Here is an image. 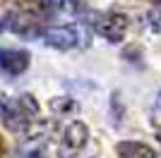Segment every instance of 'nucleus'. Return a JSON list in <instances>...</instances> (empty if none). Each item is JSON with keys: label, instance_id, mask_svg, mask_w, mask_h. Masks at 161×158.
Here are the masks:
<instances>
[{"label": "nucleus", "instance_id": "14", "mask_svg": "<svg viewBox=\"0 0 161 158\" xmlns=\"http://www.w3.org/2000/svg\"><path fill=\"white\" fill-rule=\"evenodd\" d=\"M3 29H5V19H3V22H0V31H3Z\"/></svg>", "mask_w": 161, "mask_h": 158}, {"label": "nucleus", "instance_id": "7", "mask_svg": "<svg viewBox=\"0 0 161 158\" xmlns=\"http://www.w3.org/2000/svg\"><path fill=\"white\" fill-rule=\"evenodd\" d=\"M115 153L118 158H156L154 149L140 141H120L115 146Z\"/></svg>", "mask_w": 161, "mask_h": 158}, {"label": "nucleus", "instance_id": "2", "mask_svg": "<svg viewBox=\"0 0 161 158\" xmlns=\"http://www.w3.org/2000/svg\"><path fill=\"white\" fill-rule=\"evenodd\" d=\"M92 19H94L92 24H94L96 34H101L111 43H120L130 29V19L123 12H103V14H94Z\"/></svg>", "mask_w": 161, "mask_h": 158}, {"label": "nucleus", "instance_id": "13", "mask_svg": "<svg viewBox=\"0 0 161 158\" xmlns=\"http://www.w3.org/2000/svg\"><path fill=\"white\" fill-rule=\"evenodd\" d=\"M5 156V144H3V139H0V158Z\"/></svg>", "mask_w": 161, "mask_h": 158}, {"label": "nucleus", "instance_id": "8", "mask_svg": "<svg viewBox=\"0 0 161 158\" xmlns=\"http://www.w3.org/2000/svg\"><path fill=\"white\" fill-rule=\"evenodd\" d=\"M65 0H36V12L41 14H55L58 10H63Z\"/></svg>", "mask_w": 161, "mask_h": 158}, {"label": "nucleus", "instance_id": "9", "mask_svg": "<svg viewBox=\"0 0 161 158\" xmlns=\"http://www.w3.org/2000/svg\"><path fill=\"white\" fill-rule=\"evenodd\" d=\"M147 22H149V29H152V31L161 34V3H159V5H154L152 10H149Z\"/></svg>", "mask_w": 161, "mask_h": 158}, {"label": "nucleus", "instance_id": "10", "mask_svg": "<svg viewBox=\"0 0 161 158\" xmlns=\"http://www.w3.org/2000/svg\"><path fill=\"white\" fill-rule=\"evenodd\" d=\"M51 108H53L55 113H65V110H72L75 103H72V101H60V98H58V101H51Z\"/></svg>", "mask_w": 161, "mask_h": 158}, {"label": "nucleus", "instance_id": "5", "mask_svg": "<svg viewBox=\"0 0 161 158\" xmlns=\"http://www.w3.org/2000/svg\"><path fill=\"white\" fill-rule=\"evenodd\" d=\"M41 36L46 41V46L55 48V50H70L80 41V36H77V31H75L72 26H51Z\"/></svg>", "mask_w": 161, "mask_h": 158}, {"label": "nucleus", "instance_id": "6", "mask_svg": "<svg viewBox=\"0 0 161 158\" xmlns=\"http://www.w3.org/2000/svg\"><path fill=\"white\" fill-rule=\"evenodd\" d=\"M29 67V53L27 50H3L0 48V72L17 77Z\"/></svg>", "mask_w": 161, "mask_h": 158}, {"label": "nucleus", "instance_id": "3", "mask_svg": "<svg viewBox=\"0 0 161 158\" xmlns=\"http://www.w3.org/2000/svg\"><path fill=\"white\" fill-rule=\"evenodd\" d=\"M87 139H89V129L84 122L75 120L63 129V137L58 141V158H77L80 151L87 146Z\"/></svg>", "mask_w": 161, "mask_h": 158}, {"label": "nucleus", "instance_id": "11", "mask_svg": "<svg viewBox=\"0 0 161 158\" xmlns=\"http://www.w3.org/2000/svg\"><path fill=\"white\" fill-rule=\"evenodd\" d=\"M67 3H70V7H72L75 12H84V10H87V3H89V0H67Z\"/></svg>", "mask_w": 161, "mask_h": 158}, {"label": "nucleus", "instance_id": "12", "mask_svg": "<svg viewBox=\"0 0 161 158\" xmlns=\"http://www.w3.org/2000/svg\"><path fill=\"white\" fill-rule=\"evenodd\" d=\"M154 120H161V93L156 96V103H154Z\"/></svg>", "mask_w": 161, "mask_h": 158}, {"label": "nucleus", "instance_id": "1", "mask_svg": "<svg viewBox=\"0 0 161 158\" xmlns=\"http://www.w3.org/2000/svg\"><path fill=\"white\" fill-rule=\"evenodd\" d=\"M39 115V103L31 93H19L10 98L7 93H0V120L14 134H24L34 125Z\"/></svg>", "mask_w": 161, "mask_h": 158}, {"label": "nucleus", "instance_id": "4", "mask_svg": "<svg viewBox=\"0 0 161 158\" xmlns=\"http://www.w3.org/2000/svg\"><path fill=\"white\" fill-rule=\"evenodd\" d=\"M5 26L10 31H14L17 36H24V39H34L39 36L41 31V22H39V14L29 10V7H19L5 17Z\"/></svg>", "mask_w": 161, "mask_h": 158}]
</instances>
